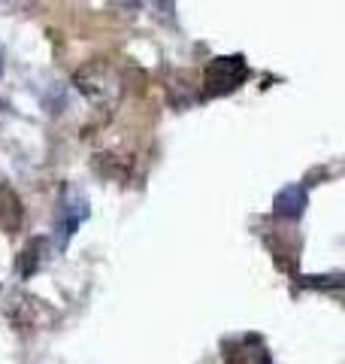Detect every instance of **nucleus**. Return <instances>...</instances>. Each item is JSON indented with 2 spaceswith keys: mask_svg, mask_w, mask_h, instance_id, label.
<instances>
[{
  "mask_svg": "<svg viewBox=\"0 0 345 364\" xmlns=\"http://www.w3.org/2000/svg\"><path fill=\"white\" fill-rule=\"evenodd\" d=\"M73 85L91 107L100 112H115L124 97V79L119 67L106 58H91L73 73Z\"/></svg>",
  "mask_w": 345,
  "mask_h": 364,
  "instance_id": "nucleus-1",
  "label": "nucleus"
},
{
  "mask_svg": "<svg viewBox=\"0 0 345 364\" xmlns=\"http://www.w3.org/2000/svg\"><path fill=\"white\" fill-rule=\"evenodd\" d=\"M248 76H251V70H248V61L243 55H218L203 70V91L209 97L234 95Z\"/></svg>",
  "mask_w": 345,
  "mask_h": 364,
  "instance_id": "nucleus-2",
  "label": "nucleus"
},
{
  "mask_svg": "<svg viewBox=\"0 0 345 364\" xmlns=\"http://www.w3.org/2000/svg\"><path fill=\"white\" fill-rule=\"evenodd\" d=\"M88 198L85 191H79L76 186H64L61 188V200H58V213H55V246L67 249L70 237L79 231V225L88 219Z\"/></svg>",
  "mask_w": 345,
  "mask_h": 364,
  "instance_id": "nucleus-3",
  "label": "nucleus"
},
{
  "mask_svg": "<svg viewBox=\"0 0 345 364\" xmlns=\"http://www.w3.org/2000/svg\"><path fill=\"white\" fill-rule=\"evenodd\" d=\"M221 358L224 364H273L270 349L258 334H234L221 340Z\"/></svg>",
  "mask_w": 345,
  "mask_h": 364,
  "instance_id": "nucleus-4",
  "label": "nucleus"
},
{
  "mask_svg": "<svg viewBox=\"0 0 345 364\" xmlns=\"http://www.w3.org/2000/svg\"><path fill=\"white\" fill-rule=\"evenodd\" d=\"M306 207H309V191H306V186H300V182L285 186L279 195L273 198V213L279 215V219H288V222L303 219Z\"/></svg>",
  "mask_w": 345,
  "mask_h": 364,
  "instance_id": "nucleus-5",
  "label": "nucleus"
},
{
  "mask_svg": "<svg viewBox=\"0 0 345 364\" xmlns=\"http://www.w3.org/2000/svg\"><path fill=\"white\" fill-rule=\"evenodd\" d=\"M25 225V207H21L18 191L0 176V231L18 234Z\"/></svg>",
  "mask_w": 345,
  "mask_h": 364,
  "instance_id": "nucleus-6",
  "label": "nucleus"
},
{
  "mask_svg": "<svg viewBox=\"0 0 345 364\" xmlns=\"http://www.w3.org/2000/svg\"><path fill=\"white\" fill-rule=\"evenodd\" d=\"M49 258H52V243L45 240V237H33V240L25 249H21V255H18V264H16L18 277L21 279H31Z\"/></svg>",
  "mask_w": 345,
  "mask_h": 364,
  "instance_id": "nucleus-7",
  "label": "nucleus"
},
{
  "mask_svg": "<svg viewBox=\"0 0 345 364\" xmlns=\"http://www.w3.org/2000/svg\"><path fill=\"white\" fill-rule=\"evenodd\" d=\"M140 6H146V13L152 16L158 25L176 28V0H140Z\"/></svg>",
  "mask_w": 345,
  "mask_h": 364,
  "instance_id": "nucleus-8",
  "label": "nucleus"
},
{
  "mask_svg": "<svg viewBox=\"0 0 345 364\" xmlns=\"http://www.w3.org/2000/svg\"><path fill=\"white\" fill-rule=\"evenodd\" d=\"M115 6H121V9H140V0H115Z\"/></svg>",
  "mask_w": 345,
  "mask_h": 364,
  "instance_id": "nucleus-9",
  "label": "nucleus"
},
{
  "mask_svg": "<svg viewBox=\"0 0 345 364\" xmlns=\"http://www.w3.org/2000/svg\"><path fill=\"white\" fill-rule=\"evenodd\" d=\"M0 70H4V61H0Z\"/></svg>",
  "mask_w": 345,
  "mask_h": 364,
  "instance_id": "nucleus-10",
  "label": "nucleus"
}]
</instances>
